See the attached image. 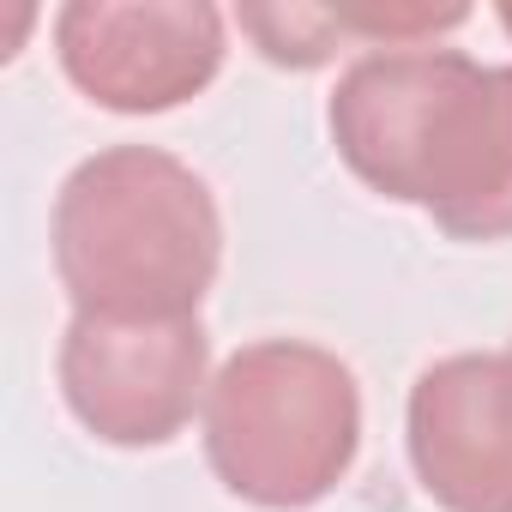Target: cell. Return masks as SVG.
<instances>
[{"label": "cell", "instance_id": "obj_3", "mask_svg": "<svg viewBox=\"0 0 512 512\" xmlns=\"http://www.w3.org/2000/svg\"><path fill=\"white\" fill-rule=\"evenodd\" d=\"M356 374L302 338L235 350L205 392V458L217 482L266 512L320 506L356 464Z\"/></svg>", "mask_w": 512, "mask_h": 512}, {"label": "cell", "instance_id": "obj_2", "mask_svg": "<svg viewBox=\"0 0 512 512\" xmlns=\"http://www.w3.org/2000/svg\"><path fill=\"white\" fill-rule=\"evenodd\" d=\"M223 260L211 187L157 145L85 157L55 199V272L97 320H199Z\"/></svg>", "mask_w": 512, "mask_h": 512}, {"label": "cell", "instance_id": "obj_5", "mask_svg": "<svg viewBox=\"0 0 512 512\" xmlns=\"http://www.w3.org/2000/svg\"><path fill=\"white\" fill-rule=\"evenodd\" d=\"M55 55L97 109L163 115L217 79L229 43L205 0H73L55 13Z\"/></svg>", "mask_w": 512, "mask_h": 512}, {"label": "cell", "instance_id": "obj_8", "mask_svg": "<svg viewBox=\"0 0 512 512\" xmlns=\"http://www.w3.org/2000/svg\"><path fill=\"white\" fill-rule=\"evenodd\" d=\"M500 25H506V37H512V7H500Z\"/></svg>", "mask_w": 512, "mask_h": 512}, {"label": "cell", "instance_id": "obj_1", "mask_svg": "<svg viewBox=\"0 0 512 512\" xmlns=\"http://www.w3.org/2000/svg\"><path fill=\"white\" fill-rule=\"evenodd\" d=\"M326 121L356 181L428 211L452 241L512 235V67L380 49L338 79Z\"/></svg>", "mask_w": 512, "mask_h": 512}, {"label": "cell", "instance_id": "obj_4", "mask_svg": "<svg viewBox=\"0 0 512 512\" xmlns=\"http://www.w3.org/2000/svg\"><path fill=\"white\" fill-rule=\"evenodd\" d=\"M55 368L67 410L103 446H169L211 392V344L199 320L73 314Z\"/></svg>", "mask_w": 512, "mask_h": 512}, {"label": "cell", "instance_id": "obj_6", "mask_svg": "<svg viewBox=\"0 0 512 512\" xmlns=\"http://www.w3.org/2000/svg\"><path fill=\"white\" fill-rule=\"evenodd\" d=\"M404 446L440 512H512V356H446L416 374Z\"/></svg>", "mask_w": 512, "mask_h": 512}, {"label": "cell", "instance_id": "obj_7", "mask_svg": "<svg viewBox=\"0 0 512 512\" xmlns=\"http://www.w3.org/2000/svg\"><path fill=\"white\" fill-rule=\"evenodd\" d=\"M235 25L260 43V55L278 61V67H320L350 37L338 7H241Z\"/></svg>", "mask_w": 512, "mask_h": 512}]
</instances>
